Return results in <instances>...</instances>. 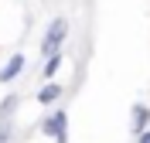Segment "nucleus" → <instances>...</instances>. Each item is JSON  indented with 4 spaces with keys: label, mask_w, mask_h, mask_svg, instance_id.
<instances>
[{
    "label": "nucleus",
    "mask_w": 150,
    "mask_h": 143,
    "mask_svg": "<svg viewBox=\"0 0 150 143\" xmlns=\"http://www.w3.org/2000/svg\"><path fill=\"white\" fill-rule=\"evenodd\" d=\"M65 38H68V20H65V17H55L51 24H48L45 38H41V55L48 58V55H55V51H62Z\"/></svg>",
    "instance_id": "1"
},
{
    "label": "nucleus",
    "mask_w": 150,
    "mask_h": 143,
    "mask_svg": "<svg viewBox=\"0 0 150 143\" xmlns=\"http://www.w3.org/2000/svg\"><path fill=\"white\" fill-rule=\"evenodd\" d=\"M41 133L51 136L55 143H68V113L65 109H55L51 116L41 119Z\"/></svg>",
    "instance_id": "2"
},
{
    "label": "nucleus",
    "mask_w": 150,
    "mask_h": 143,
    "mask_svg": "<svg viewBox=\"0 0 150 143\" xmlns=\"http://www.w3.org/2000/svg\"><path fill=\"white\" fill-rule=\"evenodd\" d=\"M24 65H28V58L21 55V51H17V55H10V58H7V65L0 68V82H4V85H10V82H14L21 72H24Z\"/></svg>",
    "instance_id": "3"
},
{
    "label": "nucleus",
    "mask_w": 150,
    "mask_h": 143,
    "mask_svg": "<svg viewBox=\"0 0 150 143\" xmlns=\"http://www.w3.org/2000/svg\"><path fill=\"white\" fill-rule=\"evenodd\" d=\"M147 126H150V109L137 102V106H133V116H130V130H133V136H140Z\"/></svg>",
    "instance_id": "4"
},
{
    "label": "nucleus",
    "mask_w": 150,
    "mask_h": 143,
    "mask_svg": "<svg viewBox=\"0 0 150 143\" xmlns=\"http://www.w3.org/2000/svg\"><path fill=\"white\" fill-rule=\"evenodd\" d=\"M62 92H65V89L58 85V82H48V85L38 89V102H41V106H51V102H58V99H62Z\"/></svg>",
    "instance_id": "5"
},
{
    "label": "nucleus",
    "mask_w": 150,
    "mask_h": 143,
    "mask_svg": "<svg viewBox=\"0 0 150 143\" xmlns=\"http://www.w3.org/2000/svg\"><path fill=\"white\" fill-rule=\"evenodd\" d=\"M62 61H65V55L62 51H55V55H48V61H45V68H41V75L51 82V78L58 75V68H62Z\"/></svg>",
    "instance_id": "6"
},
{
    "label": "nucleus",
    "mask_w": 150,
    "mask_h": 143,
    "mask_svg": "<svg viewBox=\"0 0 150 143\" xmlns=\"http://www.w3.org/2000/svg\"><path fill=\"white\" fill-rule=\"evenodd\" d=\"M17 106H21V95H7V99L0 102V119H10Z\"/></svg>",
    "instance_id": "7"
},
{
    "label": "nucleus",
    "mask_w": 150,
    "mask_h": 143,
    "mask_svg": "<svg viewBox=\"0 0 150 143\" xmlns=\"http://www.w3.org/2000/svg\"><path fill=\"white\" fill-rule=\"evenodd\" d=\"M14 140V126H10V119H0V143H10Z\"/></svg>",
    "instance_id": "8"
},
{
    "label": "nucleus",
    "mask_w": 150,
    "mask_h": 143,
    "mask_svg": "<svg viewBox=\"0 0 150 143\" xmlns=\"http://www.w3.org/2000/svg\"><path fill=\"white\" fill-rule=\"evenodd\" d=\"M137 143H150V130H143V133L137 136Z\"/></svg>",
    "instance_id": "9"
}]
</instances>
